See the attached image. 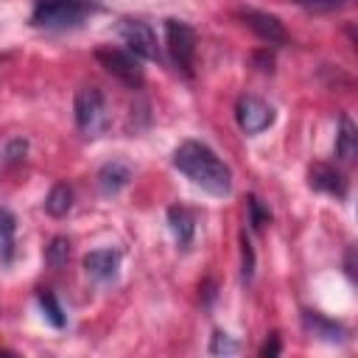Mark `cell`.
<instances>
[{"label":"cell","mask_w":358,"mask_h":358,"mask_svg":"<svg viewBox=\"0 0 358 358\" xmlns=\"http://www.w3.org/2000/svg\"><path fill=\"white\" fill-rule=\"evenodd\" d=\"M117 34L123 39V45L129 48V53H134L137 59H151L159 62V45H157V34L145 20H134L126 17L117 25Z\"/></svg>","instance_id":"obj_6"},{"label":"cell","mask_w":358,"mask_h":358,"mask_svg":"<svg viewBox=\"0 0 358 358\" xmlns=\"http://www.w3.org/2000/svg\"><path fill=\"white\" fill-rule=\"evenodd\" d=\"M165 48H168L176 70L190 78L193 64H196V31H193V25H187L185 20H173V17L165 20Z\"/></svg>","instance_id":"obj_4"},{"label":"cell","mask_w":358,"mask_h":358,"mask_svg":"<svg viewBox=\"0 0 358 358\" xmlns=\"http://www.w3.org/2000/svg\"><path fill=\"white\" fill-rule=\"evenodd\" d=\"M241 274H243V280L249 282L252 280V274H255V252H252V243H249V238L246 235H241Z\"/></svg>","instance_id":"obj_22"},{"label":"cell","mask_w":358,"mask_h":358,"mask_svg":"<svg viewBox=\"0 0 358 358\" xmlns=\"http://www.w3.org/2000/svg\"><path fill=\"white\" fill-rule=\"evenodd\" d=\"M201 288H204V305H210L213 296H215V282H213V280H204Z\"/></svg>","instance_id":"obj_26"},{"label":"cell","mask_w":358,"mask_h":358,"mask_svg":"<svg viewBox=\"0 0 358 358\" xmlns=\"http://www.w3.org/2000/svg\"><path fill=\"white\" fill-rule=\"evenodd\" d=\"M241 347H238V341H232L224 330H215L213 333V338H210V355H235Z\"/></svg>","instance_id":"obj_20"},{"label":"cell","mask_w":358,"mask_h":358,"mask_svg":"<svg viewBox=\"0 0 358 358\" xmlns=\"http://www.w3.org/2000/svg\"><path fill=\"white\" fill-rule=\"evenodd\" d=\"M260 355H263V358L280 355V336H277V333H271V336L263 341V347H260Z\"/></svg>","instance_id":"obj_25"},{"label":"cell","mask_w":358,"mask_h":358,"mask_svg":"<svg viewBox=\"0 0 358 358\" xmlns=\"http://www.w3.org/2000/svg\"><path fill=\"white\" fill-rule=\"evenodd\" d=\"M355 151H358V131H355V123L341 115L338 120V134H336V157L341 162H352L355 159Z\"/></svg>","instance_id":"obj_14"},{"label":"cell","mask_w":358,"mask_h":358,"mask_svg":"<svg viewBox=\"0 0 358 358\" xmlns=\"http://www.w3.org/2000/svg\"><path fill=\"white\" fill-rule=\"evenodd\" d=\"M168 227L176 238V243L182 249H187L193 243V235H196V215L185 207V204H171L168 207Z\"/></svg>","instance_id":"obj_13"},{"label":"cell","mask_w":358,"mask_h":358,"mask_svg":"<svg viewBox=\"0 0 358 358\" xmlns=\"http://www.w3.org/2000/svg\"><path fill=\"white\" fill-rule=\"evenodd\" d=\"M308 185L313 190H319V193L333 196V199H344L347 196V176L338 168L327 165V162H316L308 171Z\"/></svg>","instance_id":"obj_9"},{"label":"cell","mask_w":358,"mask_h":358,"mask_svg":"<svg viewBox=\"0 0 358 358\" xmlns=\"http://www.w3.org/2000/svg\"><path fill=\"white\" fill-rule=\"evenodd\" d=\"M73 115H76V126L87 134V137H98L106 131L109 126V112H106V98L98 87H81L76 92L73 101Z\"/></svg>","instance_id":"obj_3"},{"label":"cell","mask_w":358,"mask_h":358,"mask_svg":"<svg viewBox=\"0 0 358 358\" xmlns=\"http://www.w3.org/2000/svg\"><path fill=\"white\" fill-rule=\"evenodd\" d=\"M36 302H39V308H42V313H45V319L53 324V327H64L67 324V316H64V310H62V305H59V299L53 296V291H48V288H39L36 291Z\"/></svg>","instance_id":"obj_17"},{"label":"cell","mask_w":358,"mask_h":358,"mask_svg":"<svg viewBox=\"0 0 358 358\" xmlns=\"http://www.w3.org/2000/svg\"><path fill=\"white\" fill-rule=\"evenodd\" d=\"M131 179V165L123 159H109L98 168V187L103 196H115L120 193Z\"/></svg>","instance_id":"obj_11"},{"label":"cell","mask_w":358,"mask_h":358,"mask_svg":"<svg viewBox=\"0 0 358 358\" xmlns=\"http://www.w3.org/2000/svg\"><path fill=\"white\" fill-rule=\"evenodd\" d=\"M120 268V252L117 249H95L84 257V271L92 277V280H112Z\"/></svg>","instance_id":"obj_12"},{"label":"cell","mask_w":358,"mask_h":358,"mask_svg":"<svg viewBox=\"0 0 358 358\" xmlns=\"http://www.w3.org/2000/svg\"><path fill=\"white\" fill-rule=\"evenodd\" d=\"M45 210H48L53 218H62V215H67V213L73 210V190H70V185H64V182H56V185L50 187L48 199H45Z\"/></svg>","instance_id":"obj_16"},{"label":"cell","mask_w":358,"mask_h":358,"mask_svg":"<svg viewBox=\"0 0 358 358\" xmlns=\"http://www.w3.org/2000/svg\"><path fill=\"white\" fill-rule=\"evenodd\" d=\"M241 20L263 42H268V45H288V31L280 22V17H274L268 11H257V8H241Z\"/></svg>","instance_id":"obj_8"},{"label":"cell","mask_w":358,"mask_h":358,"mask_svg":"<svg viewBox=\"0 0 358 358\" xmlns=\"http://www.w3.org/2000/svg\"><path fill=\"white\" fill-rule=\"evenodd\" d=\"M235 120L243 134H260L274 123V106L257 95H241L235 103Z\"/></svg>","instance_id":"obj_7"},{"label":"cell","mask_w":358,"mask_h":358,"mask_svg":"<svg viewBox=\"0 0 358 358\" xmlns=\"http://www.w3.org/2000/svg\"><path fill=\"white\" fill-rule=\"evenodd\" d=\"M294 3L308 11H316V14H327V11H338V8L350 6V0H294Z\"/></svg>","instance_id":"obj_21"},{"label":"cell","mask_w":358,"mask_h":358,"mask_svg":"<svg viewBox=\"0 0 358 358\" xmlns=\"http://www.w3.org/2000/svg\"><path fill=\"white\" fill-rule=\"evenodd\" d=\"M246 210H249V227L255 229V232H260L268 221H271V213H268V207L257 199V196H246Z\"/></svg>","instance_id":"obj_19"},{"label":"cell","mask_w":358,"mask_h":358,"mask_svg":"<svg viewBox=\"0 0 358 358\" xmlns=\"http://www.w3.org/2000/svg\"><path fill=\"white\" fill-rule=\"evenodd\" d=\"M98 8L101 0H36L31 11V25L48 31H67L78 28Z\"/></svg>","instance_id":"obj_2"},{"label":"cell","mask_w":358,"mask_h":358,"mask_svg":"<svg viewBox=\"0 0 358 358\" xmlns=\"http://www.w3.org/2000/svg\"><path fill=\"white\" fill-rule=\"evenodd\" d=\"M25 154H28V140H22V137L11 140V143L6 145V151H3V157H6V162H8V165L20 162V159H22Z\"/></svg>","instance_id":"obj_23"},{"label":"cell","mask_w":358,"mask_h":358,"mask_svg":"<svg viewBox=\"0 0 358 358\" xmlns=\"http://www.w3.org/2000/svg\"><path fill=\"white\" fill-rule=\"evenodd\" d=\"M344 266H347L350 280H355V268H352V249H347V260H344Z\"/></svg>","instance_id":"obj_27"},{"label":"cell","mask_w":358,"mask_h":358,"mask_svg":"<svg viewBox=\"0 0 358 358\" xmlns=\"http://www.w3.org/2000/svg\"><path fill=\"white\" fill-rule=\"evenodd\" d=\"M255 64H257V70L271 73V70H274V53H268V48H266V50H257V53H255Z\"/></svg>","instance_id":"obj_24"},{"label":"cell","mask_w":358,"mask_h":358,"mask_svg":"<svg viewBox=\"0 0 358 358\" xmlns=\"http://www.w3.org/2000/svg\"><path fill=\"white\" fill-rule=\"evenodd\" d=\"M14 235H17V218L8 207H0V260H14Z\"/></svg>","instance_id":"obj_15"},{"label":"cell","mask_w":358,"mask_h":358,"mask_svg":"<svg viewBox=\"0 0 358 358\" xmlns=\"http://www.w3.org/2000/svg\"><path fill=\"white\" fill-rule=\"evenodd\" d=\"M173 165L201 190L213 196H229L232 193V171L227 162L201 140H185L173 151Z\"/></svg>","instance_id":"obj_1"},{"label":"cell","mask_w":358,"mask_h":358,"mask_svg":"<svg viewBox=\"0 0 358 358\" xmlns=\"http://www.w3.org/2000/svg\"><path fill=\"white\" fill-rule=\"evenodd\" d=\"M95 59H98V64H101L112 78H117V81L126 84L129 90H140V87H143L145 73H143V67H140V62H137L134 53L120 50V48H98V50H95Z\"/></svg>","instance_id":"obj_5"},{"label":"cell","mask_w":358,"mask_h":358,"mask_svg":"<svg viewBox=\"0 0 358 358\" xmlns=\"http://www.w3.org/2000/svg\"><path fill=\"white\" fill-rule=\"evenodd\" d=\"M302 327H305L308 336H316V338L330 341V344L347 341V336H350L347 324H341V322H336V319H327V316L319 313V310H302Z\"/></svg>","instance_id":"obj_10"},{"label":"cell","mask_w":358,"mask_h":358,"mask_svg":"<svg viewBox=\"0 0 358 358\" xmlns=\"http://www.w3.org/2000/svg\"><path fill=\"white\" fill-rule=\"evenodd\" d=\"M67 257H70V241H67L64 235H56V238L48 243V249H45V263H48L50 268H62V266L67 263Z\"/></svg>","instance_id":"obj_18"}]
</instances>
